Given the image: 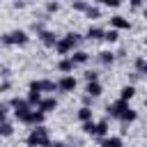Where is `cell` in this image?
I'll list each match as a JSON object with an SVG mask.
<instances>
[{"mask_svg": "<svg viewBox=\"0 0 147 147\" xmlns=\"http://www.w3.org/2000/svg\"><path fill=\"white\" fill-rule=\"evenodd\" d=\"M78 41H80V34H78V32H69V34H64L62 39H57V44H55L53 48H55V53H60V55H69V53L76 51Z\"/></svg>", "mask_w": 147, "mask_h": 147, "instance_id": "6da1fadb", "label": "cell"}, {"mask_svg": "<svg viewBox=\"0 0 147 147\" xmlns=\"http://www.w3.org/2000/svg\"><path fill=\"white\" fill-rule=\"evenodd\" d=\"M74 9H76V11H85V9H87V2H85V0H74Z\"/></svg>", "mask_w": 147, "mask_h": 147, "instance_id": "4316f807", "label": "cell"}, {"mask_svg": "<svg viewBox=\"0 0 147 147\" xmlns=\"http://www.w3.org/2000/svg\"><path fill=\"white\" fill-rule=\"evenodd\" d=\"M103 39H106L108 44H115V41L119 39V34H117V30H115V28H110V30H106V32H103Z\"/></svg>", "mask_w": 147, "mask_h": 147, "instance_id": "603a6c76", "label": "cell"}, {"mask_svg": "<svg viewBox=\"0 0 147 147\" xmlns=\"http://www.w3.org/2000/svg\"><path fill=\"white\" fill-rule=\"evenodd\" d=\"M7 115H9V106L7 103H0V122H5Z\"/></svg>", "mask_w": 147, "mask_h": 147, "instance_id": "83f0119b", "label": "cell"}, {"mask_svg": "<svg viewBox=\"0 0 147 147\" xmlns=\"http://www.w3.org/2000/svg\"><path fill=\"white\" fill-rule=\"evenodd\" d=\"M142 14H145V18H147V7H145V9H142Z\"/></svg>", "mask_w": 147, "mask_h": 147, "instance_id": "e575fe53", "label": "cell"}, {"mask_svg": "<svg viewBox=\"0 0 147 147\" xmlns=\"http://www.w3.org/2000/svg\"><path fill=\"white\" fill-rule=\"evenodd\" d=\"M126 108H129V101L117 99L115 103H110V106H108V115H110V117H115V119H119V115H122Z\"/></svg>", "mask_w": 147, "mask_h": 147, "instance_id": "ba28073f", "label": "cell"}, {"mask_svg": "<svg viewBox=\"0 0 147 147\" xmlns=\"http://www.w3.org/2000/svg\"><path fill=\"white\" fill-rule=\"evenodd\" d=\"M85 80L90 83V80H99V74L96 71H85Z\"/></svg>", "mask_w": 147, "mask_h": 147, "instance_id": "4dcf8cb0", "label": "cell"}, {"mask_svg": "<svg viewBox=\"0 0 147 147\" xmlns=\"http://www.w3.org/2000/svg\"><path fill=\"white\" fill-rule=\"evenodd\" d=\"M85 16H87V18H92V21H96V18L101 16V11H99V7H92V5H87V9H85Z\"/></svg>", "mask_w": 147, "mask_h": 147, "instance_id": "d4e9b609", "label": "cell"}, {"mask_svg": "<svg viewBox=\"0 0 147 147\" xmlns=\"http://www.w3.org/2000/svg\"><path fill=\"white\" fill-rule=\"evenodd\" d=\"M133 67H136L138 74H145V76H147V60H145V57H138V60L133 62Z\"/></svg>", "mask_w": 147, "mask_h": 147, "instance_id": "cb8c5ba5", "label": "cell"}, {"mask_svg": "<svg viewBox=\"0 0 147 147\" xmlns=\"http://www.w3.org/2000/svg\"><path fill=\"white\" fill-rule=\"evenodd\" d=\"M30 90H37V92H55L57 90V83H53V80H32L30 83Z\"/></svg>", "mask_w": 147, "mask_h": 147, "instance_id": "52a82bcc", "label": "cell"}, {"mask_svg": "<svg viewBox=\"0 0 147 147\" xmlns=\"http://www.w3.org/2000/svg\"><path fill=\"white\" fill-rule=\"evenodd\" d=\"M103 32L106 30H101V28H96V25H90V30H87V39L90 41H99V39H103Z\"/></svg>", "mask_w": 147, "mask_h": 147, "instance_id": "9a60e30c", "label": "cell"}, {"mask_svg": "<svg viewBox=\"0 0 147 147\" xmlns=\"http://www.w3.org/2000/svg\"><path fill=\"white\" fill-rule=\"evenodd\" d=\"M101 92H103V87H101V83H99V80H90V83L85 85V94H87V96H92V99L101 96Z\"/></svg>", "mask_w": 147, "mask_h": 147, "instance_id": "30bf717a", "label": "cell"}, {"mask_svg": "<svg viewBox=\"0 0 147 147\" xmlns=\"http://www.w3.org/2000/svg\"><path fill=\"white\" fill-rule=\"evenodd\" d=\"M39 101H41V92L30 90V92H28V103H30L32 108H37V106H39Z\"/></svg>", "mask_w": 147, "mask_h": 147, "instance_id": "d6986e66", "label": "cell"}, {"mask_svg": "<svg viewBox=\"0 0 147 147\" xmlns=\"http://www.w3.org/2000/svg\"><path fill=\"white\" fill-rule=\"evenodd\" d=\"M129 2H131V7H142L145 0H129Z\"/></svg>", "mask_w": 147, "mask_h": 147, "instance_id": "1f68e13d", "label": "cell"}, {"mask_svg": "<svg viewBox=\"0 0 147 147\" xmlns=\"http://www.w3.org/2000/svg\"><path fill=\"white\" fill-rule=\"evenodd\" d=\"M74 67H76V64L71 62V57H62V60L57 62V71H60V74H71Z\"/></svg>", "mask_w": 147, "mask_h": 147, "instance_id": "5bb4252c", "label": "cell"}, {"mask_svg": "<svg viewBox=\"0 0 147 147\" xmlns=\"http://www.w3.org/2000/svg\"><path fill=\"white\" fill-rule=\"evenodd\" d=\"M136 96V87L133 85H124L122 90H119V99H124V101H131Z\"/></svg>", "mask_w": 147, "mask_h": 147, "instance_id": "ac0fdd59", "label": "cell"}, {"mask_svg": "<svg viewBox=\"0 0 147 147\" xmlns=\"http://www.w3.org/2000/svg\"><path fill=\"white\" fill-rule=\"evenodd\" d=\"M39 39H41V44L44 46H55L57 44V34L55 32H51V30H39Z\"/></svg>", "mask_w": 147, "mask_h": 147, "instance_id": "9c48e42d", "label": "cell"}, {"mask_svg": "<svg viewBox=\"0 0 147 147\" xmlns=\"http://www.w3.org/2000/svg\"><path fill=\"white\" fill-rule=\"evenodd\" d=\"M101 2H103L106 7H113V9H117V7L122 5V0H101Z\"/></svg>", "mask_w": 147, "mask_h": 147, "instance_id": "f546056e", "label": "cell"}, {"mask_svg": "<svg viewBox=\"0 0 147 147\" xmlns=\"http://www.w3.org/2000/svg\"><path fill=\"white\" fill-rule=\"evenodd\" d=\"M110 25H113L115 30H129V28H131V23H129V18H124V16H119V14L110 18Z\"/></svg>", "mask_w": 147, "mask_h": 147, "instance_id": "4fadbf2b", "label": "cell"}, {"mask_svg": "<svg viewBox=\"0 0 147 147\" xmlns=\"http://www.w3.org/2000/svg\"><path fill=\"white\" fill-rule=\"evenodd\" d=\"M145 108H147V99H145Z\"/></svg>", "mask_w": 147, "mask_h": 147, "instance_id": "d590c367", "label": "cell"}, {"mask_svg": "<svg viewBox=\"0 0 147 147\" xmlns=\"http://www.w3.org/2000/svg\"><path fill=\"white\" fill-rule=\"evenodd\" d=\"M94 124H96V122H92V119H90V122H83V133L94 136Z\"/></svg>", "mask_w": 147, "mask_h": 147, "instance_id": "484cf974", "label": "cell"}, {"mask_svg": "<svg viewBox=\"0 0 147 147\" xmlns=\"http://www.w3.org/2000/svg\"><path fill=\"white\" fill-rule=\"evenodd\" d=\"M11 133H14V126H11L7 119H5V122H0V138H9Z\"/></svg>", "mask_w": 147, "mask_h": 147, "instance_id": "7402d4cb", "label": "cell"}, {"mask_svg": "<svg viewBox=\"0 0 147 147\" xmlns=\"http://www.w3.org/2000/svg\"><path fill=\"white\" fill-rule=\"evenodd\" d=\"M99 145L101 147H122V138L119 136H103V138H99Z\"/></svg>", "mask_w": 147, "mask_h": 147, "instance_id": "7c38bea8", "label": "cell"}, {"mask_svg": "<svg viewBox=\"0 0 147 147\" xmlns=\"http://www.w3.org/2000/svg\"><path fill=\"white\" fill-rule=\"evenodd\" d=\"M44 119H46V113H41L39 108H37V110L30 108L28 115H25L21 122H23V124H30V126H39V124H44Z\"/></svg>", "mask_w": 147, "mask_h": 147, "instance_id": "5b68a950", "label": "cell"}, {"mask_svg": "<svg viewBox=\"0 0 147 147\" xmlns=\"http://www.w3.org/2000/svg\"><path fill=\"white\" fill-rule=\"evenodd\" d=\"M69 57H71V62H74V64H85V62L90 60V55H87L85 51H74Z\"/></svg>", "mask_w": 147, "mask_h": 147, "instance_id": "2e32d148", "label": "cell"}, {"mask_svg": "<svg viewBox=\"0 0 147 147\" xmlns=\"http://www.w3.org/2000/svg\"><path fill=\"white\" fill-rule=\"evenodd\" d=\"M78 119L80 122H90L92 119V108L90 106H80L78 108Z\"/></svg>", "mask_w": 147, "mask_h": 147, "instance_id": "ffe728a7", "label": "cell"}, {"mask_svg": "<svg viewBox=\"0 0 147 147\" xmlns=\"http://www.w3.org/2000/svg\"><path fill=\"white\" fill-rule=\"evenodd\" d=\"M145 44H147V37H145Z\"/></svg>", "mask_w": 147, "mask_h": 147, "instance_id": "8d00e7d4", "label": "cell"}, {"mask_svg": "<svg viewBox=\"0 0 147 147\" xmlns=\"http://www.w3.org/2000/svg\"><path fill=\"white\" fill-rule=\"evenodd\" d=\"M9 106L14 108V115H16V119H18V122H21V119H23V117L28 115V110L32 108V106L28 103V99H18V96H14Z\"/></svg>", "mask_w": 147, "mask_h": 147, "instance_id": "277c9868", "label": "cell"}, {"mask_svg": "<svg viewBox=\"0 0 147 147\" xmlns=\"http://www.w3.org/2000/svg\"><path fill=\"white\" fill-rule=\"evenodd\" d=\"M28 41H30V37H28L25 30H11V32L2 34V44L5 46H25Z\"/></svg>", "mask_w": 147, "mask_h": 147, "instance_id": "3957f363", "label": "cell"}, {"mask_svg": "<svg viewBox=\"0 0 147 147\" xmlns=\"http://www.w3.org/2000/svg\"><path fill=\"white\" fill-rule=\"evenodd\" d=\"M76 78H74V74H64L60 80H57V90L60 92H74L76 90Z\"/></svg>", "mask_w": 147, "mask_h": 147, "instance_id": "8992f818", "label": "cell"}, {"mask_svg": "<svg viewBox=\"0 0 147 147\" xmlns=\"http://www.w3.org/2000/svg\"><path fill=\"white\" fill-rule=\"evenodd\" d=\"M108 133H110V129H108V122H106V119L94 124V136H96V138H103V136H108Z\"/></svg>", "mask_w": 147, "mask_h": 147, "instance_id": "e0dca14e", "label": "cell"}, {"mask_svg": "<svg viewBox=\"0 0 147 147\" xmlns=\"http://www.w3.org/2000/svg\"><path fill=\"white\" fill-rule=\"evenodd\" d=\"M5 90H9V83H2L0 85V92H5Z\"/></svg>", "mask_w": 147, "mask_h": 147, "instance_id": "836d02e7", "label": "cell"}, {"mask_svg": "<svg viewBox=\"0 0 147 147\" xmlns=\"http://www.w3.org/2000/svg\"><path fill=\"white\" fill-rule=\"evenodd\" d=\"M99 62L108 67V64H113V62H115V55H113L110 51H101V53H99Z\"/></svg>", "mask_w": 147, "mask_h": 147, "instance_id": "44dd1931", "label": "cell"}, {"mask_svg": "<svg viewBox=\"0 0 147 147\" xmlns=\"http://www.w3.org/2000/svg\"><path fill=\"white\" fill-rule=\"evenodd\" d=\"M48 147H67V145L60 142V140H55V142H48Z\"/></svg>", "mask_w": 147, "mask_h": 147, "instance_id": "d6a6232c", "label": "cell"}, {"mask_svg": "<svg viewBox=\"0 0 147 147\" xmlns=\"http://www.w3.org/2000/svg\"><path fill=\"white\" fill-rule=\"evenodd\" d=\"M57 9H60V2H57V0H51V2L46 5V11H51V14L57 11Z\"/></svg>", "mask_w": 147, "mask_h": 147, "instance_id": "f1b7e54d", "label": "cell"}, {"mask_svg": "<svg viewBox=\"0 0 147 147\" xmlns=\"http://www.w3.org/2000/svg\"><path fill=\"white\" fill-rule=\"evenodd\" d=\"M28 147H48V142H51V136H48V129L44 126V124H39V126H34L32 131H30V136H28Z\"/></svg>", "mask_w": 147, "mask_h": 147, "instance_id": "7a4b0ae2", "label": "cell"}, {"mask_svg": "<svg viewBox=\"0 0 147 147\" xmlns=\"http://www.w3.org/2000/svg\"><path fill=\"white\" fill-rule=\"evenodd\" d=\"M37 108H39L41 113H51V110L57 108V101H55V96H41V101H39Z\"/></svg>", "mask_w": 147, "mask_h": 147, "instance_id": "8fae6325", "label": "cell"}]
</instances>
